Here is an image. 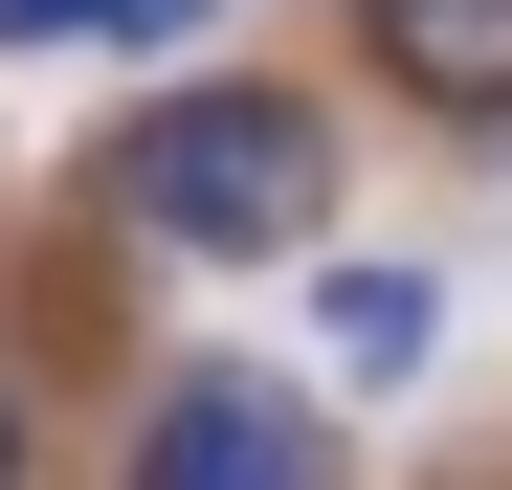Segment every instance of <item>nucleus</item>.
I'll list each match as a JSON object with an SVG mask.
<instances>
[{
    "mask_svg": "<svg viewBox=\"0 0 512 490\" xmlns=\"http://www.w3.org/2000/svg\"><path fill=\"white\" fill-rule=\"evenodd\" d=\"M134 490H334V424L290 379H179L134 424Z\"/></svg>",
    "mask_w": 512,
    "mask_h": 490,
    "instance_id": "2",
    "label": "nucleus"
},
{
    "mask_svg": "<svg viewBox=\"0 0 512 490\" xmlns=\"http://www.w3.org/2000/svg\"><path fill=\"white\" fill-rule=\"evenodd\" d=\"M0 490H23V401H0Z\"/></svg>",
    "mask_w": 512,
    "mask_h": 490,
    "instance_id": "5",
    "label": "nucleus"
},
{
    "mask_svg": "<svg viewBox=\"0 0 512 490\" xmlns=\"http://www.w3.org/2000/svg\"><path fill=\"white\" fill-rule=\"evenodd\" d=\"M312 335H334V379H423L446 290H423V268H334V290H312Z\"/></svg>",
    "mask_w": 512,
    "mask_h": 490,
    "instance_id": "4",
    "label": "nucleus"
},
{
    "mask_svg": "<svg viewBox=\"0 0 512 490\" xmlns=\"http://www.w3.org/2000/svg\"><path fill=\"white\" fill-rule=\"evenodd\" d=\"M379 67L423 112H512V0H379Z\"/></svg>",
    "mask_w": 512,
    "mask_h": 490,
    "instance_id": "3",
    "label": "nucleus"
},
{
    "mask_svg": "<svg viewBox=\"0 0 512 490\" xmlns=\"http://www.w3.org/2000/svg\"><path fill=\"white\" fill-rule=\"evenodd\" d=\"M112 223L179 268H290V245H334V134L290 90H179L112 134Z\"/></svg>",
    "mask_w": 512,
    "mask_h": 490,
    "instance_id": "1",
    "label": "nucleus"
}]
</instances>
